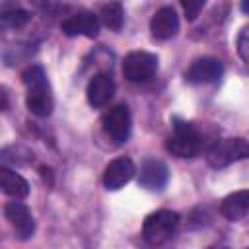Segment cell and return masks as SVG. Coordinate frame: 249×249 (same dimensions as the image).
<instances>
[{"label":"cell","mask_w":249,"mask_h":249,"mask_svg":"<svg viewBox=\"0 0 249 249\" xmlns=\"http://www.w3.org/2000/svg\"><path fill=\"white\" fill-rule=\"evenodd\" d=\"M21 80L27 88L25 105L35 117H49L53 111V93L47 82V74L39 64H31L23 70Z\"/></svg>","instance_id":"obj_1"},{"label":"cell","mask_w":249,"mask_h":249,"mask_svg":"<svg viewBox=\"0 0 249 249\" xmlns=\"http://www.w3.org/2000/svg\"><path fill=\"white\" fill-rule=\"evenodd\" d=\"M165 148L179 158H193L200 150V134L198 130L181 119H173V132L165 140Z\"/></svg>","instance_id":"obj_2"},{"label":"cell","mask_w":249,"mask_h":249,"mask_svg":"<svg viewBox=\"0 0 249 249\" xmlns=\"http://www.w3.org/2000/svg\"><path fill=\"white\" fill-rule=\"evenodd\" d=\"M179 226V214L171 210H158L152 212L142 226V237L150 245H161L165 243Z\"/></svg>","instance_id":"obj_3"},{"label":"cell","mask_w":249,"mask_h":249,"mask_svg":"<svg viewBox=\"0 0 249 249\" xmlns=\"http://www.w3.org/2000/svg\"><path fill=\"white\" fill-rule=\"evenodd\" d=\"M249 158V142L243 138H226L214 144L208 152V163L212 167H226L231 161Z\"/></svg>","instance_id":"obj_4"},{"label":"cell","mask_w":249,"mask_h":249,"mask_svg":"<svg viewBox=\"0 0 249 249\" xmlns=\"http://www.w3.org/2000/svg\"><path fill=\"white\" fill-rule=\"evenodd\" d=\"M158 70V56L148 51L128 53L123 60V74L130 82H144L152 78Z\"/></svg>","instance_id":"obj_5"},{"label":"cell","mask_w":249,"mask_h":249,"mask_svg":"<svg viewBox=\"0 0 249 249\" xmlns=\"http://www.w3.org/2000/svg\"><path fill=\"white\" fill-rule=\"evenodd\" d=\"M103 132L117 144L124 142L130 134V111L126 105H115L103 115Z\"/></svg>","instance_id":"obj_6"},{"label":"cell","mask_w":249,"mask_h":249,"mask_svg":"<svg viewBox=\"0 0 249 249\" xmlns=\"http://www.w3.org/2000/svg\"><path fill=\"white\" fill-rule=\"evenodd\" d=\"M4 214L8 218V222L12 224L16 235L19 239H29L35 231V222H33V216L29 212V208L23 204V202H8L4 206Z\"/></svg>","instance_id":"obj_7"},{"label":"cell","mask_w":249,"mask_h":249,"mask_svg":"<svg viewBox=\"0 0 249 249\" xmlns=\"http://www.w3.org/2000/svg\"><path fill=\"white\" fill-rule=\"evenodd\" d=\"M60 29L68 37L86 35V37H97L99 33V19L91 12H78L70 18H66L60 23Z\"/></svg>","instance_id":"obj_8"},{"label":"cell","mask_w":249,"mask_h":249,"mask_svg":"<svg viewBox=\"0 0 249 249\" xmlns=\"http://www.w3.org/2000/svg\"><path fill=\"white\" fill-rule=\"evenodd\" d=\"M222 70L224 68H222V62L218 58L202 56V58H196L189 66V70L185 72V78L191 84H210L222 76Z\"/></svg>","instance_id":"obj_9"},{"label":"cell","mask_w":249,"mask_h":249,"mask_svg":"<svg viewBox=\"0 0 249 249\" xmlns=\"http://www.w3.org/2000/svg\"><path fill=\"white\" fill-rule=\"evenodd\" d=\"M134 171H136V167H134L130 158H117V160H113L105 167V171H103V185L109 191H117V189L124 187L132 179Z\"/></svg>","instance_id":"obj_10"},{"label":"cell","mask_w":249,"mask_h":249,"mask_svg":"<svg viewBox=\"0 0 249 249\" xmlns=\"http://www.w3.org/2000/svg\"><path fill=\"white\" fill-rule=\"evenodd\" d=\"M113 93H115V82H113L111 74H107V72L95 74V76L89 80L88 89H86L88 101H89V105H93V107H103V105H107V103L111 101Z\"/></svg>","instance_id":"obj_11"},{"label":"cell","mask_w":249,"mask_h":249,"mask_svg":"<svg viewBox=\"0 0 249 249\" xmlns=\"http://www.w3.org/2000/svg\"><path fill=\"white\" fill-rule=\"evenodd\" d=\"M150 31L156 39H169L179 31V16L171 6L160 8L150 21Z\"/></svg>","instance_id":"obj_12"},{"label":"cell","mask_w":249,"mask_h":249,"mask_svg":"<svg viewBox=\"0 0 249 249\" xmlns=\"http://www.w3.org/2000/svg\"><path fill=\"white\" fill-rule=\"evenodd\" d=\"M167 165L160 160H146L140 167V175H138V183L144 189L150 191H160L163 189V185L167 183Z\"/></svg>","instance_id":"obj_13"},{"label":"cell","mask_w":249,"mask_h":249,"mask_svg":"<svg viewBox=\"0 0 249 249\" xmlns=\"http://www.w3.org/2000/svg\"><path fill=\"white\" fill-rule=\"evenodd\" d=\"M220 212H222L224 218H228L230 222L241 220V218L249 212V189L235 191V193L228 195V196L222 200Z\"/></svg>","instance_id":"obj_14"},{"label":"cell","mask_w":249,"mask_h":249,"mask_svg":"<svg viewBox=\"0 0 249 249\" xmlns=\"http://www.w3.org/2000/svg\"><path fill=\"white\" fill-rule=\"evenodd\" d=\"M0 187L8 196H14L16 200L25 198L29 193V183L19 173H16L6 165L0 167Z\"/></svg>","instance_id":"obj_15"},{"label":"cell","mask_w":249,"mask_h":249,"mask_svg":"<svg viewBox=\"0 0 249 249\" xmlns=\"http://www.w3.org/2000/svg\"><path fill=\"white\" fill-rule=\"evenodd\" d=\"M99 19L105 27L113 29V31H119L123 27V19H124V12H123V6L119 2H107L99 8Z\"/></svg>","instance_id":"obj_16"},{"label":"cell","mask_w":249,"mask_h":249,"mask_svg":"<svg viewBox=\"0 0 249 249\" xmlns=\"http://www.w3.org/2000/svg\"><path fill=\"white\" fill-rule=\"evenodd\" d=\"M29 18H31V16H29L25 10H21V8H12V10L2 12L0 23H2V27H21V25H25V23L29 21Z\"/></svg>","instance_id":"obj_17"},{"label":"cell","mask_w":249,"mask_h":249,"mask_svg":"<svg viewBox=\"0 0 249 249\" xmlns=\"http://www.w3.org/2000/svg\"><path fill=\"white\" fill-rule=\"evenodd\" d=\"M237 53L243 58V62L249 66V25L243 27L239 37H237Z\"/></svg>","instance_id":"obj_18"},{"label":"cell","mask_w":249,"mask_h":249,"mask_svg":"<svg viewBox=\"0 0 249 249\" xmlns=\"http://www.w3.org/2000/svg\"><path fill=\"white\" fill-rule=\"evenodd\" d=\"M202 6H204L202 0H187V2H183V10H185V14H187V19L193 21V19L198 16V12L202 10Z\"/></svg>","instance_id":"obj_19"},{"label":"cell","mask_w":249,"mask_h":249,"mask_svg":"<svg viewBox=\"0 0 249 249\" xmlns=\"http://www.w3.org/2000/svg\"><path fill=\"white\" fill-rule=\"evenodd\" d=\"M241 10H243V12H249V2H243V4H241Z\"/></svg>","instance_id":"obj_20"}]
</instances>
